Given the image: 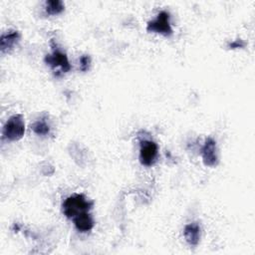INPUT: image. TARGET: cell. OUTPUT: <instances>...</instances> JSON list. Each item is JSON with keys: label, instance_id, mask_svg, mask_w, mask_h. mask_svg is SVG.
<instances>
[{"label": "cell", "instance_id": "4", "mask_svg": "<svg viewBox=\"0 0 255 255\" xmlns=\"http://www.w3.org/2000/svg\"><path fill=\"white\" fill-rule=\"evenodd\" d=\"M53 45V51L51 54L46 55L44 61L47 65H49L53 70L60 69L61 73H67L71 70V65L68 60L66 53L60 50L56 44Z\"/></svg>", "mask_w": 255, "mask_h": 255}, {"label": "cell", "instance_id": "3", "mask_svg": "<svg viewBox=\"0 0 255 255\" xmlns=\"http://www.w3.org/2000/svg\"><path fill=\"white\" fill-rule=\"evenodd\" d=\"M146 30L148 32H153L165 37H169L172 34L169 13L166 11H160L153 20L147 23Z\"/></svg>", "mask_w": 255, "mask_h": 255}, {"label": "cell", "instance_id": "8", "mask_svg": "<svg viewBox=\"0 0 255 255\" xmlns=\"http://www.w3.org/2000/svg\"><path fill=\"white\" fill-rule=\"evenodd\" d=\"M73 220H74V224H75V227L77 228V230L82 233L91 231L95 225L94 219L89 212H83V213L77 215L76 217H74Z\"/></svg>", "mask_w": 255, "mask_h": 255}, {"label": "cell", "instance_id": "2", "mask_svg": "<svg viewBox=\"0 0 255 255\" xmlns=\"http://www.w3.org/2000/svg\"><path fill=\"white\" fill-rule=\"evenodd\" d=\"M25 133V123L22 115L10 117L3 127L2 134L8 140H19Z\"/></svg>", "mask_w": 255, "mask_h": 255}, {"label": "cell", "instance_id": "13", "mask_svg": "<svg viewBox=\"0 0 255 255\" xmlns=\"http://www.w3.org/2000/svg\"><path fill=\"white\" fill-rule=\"evenodd\" d=\"M245 45H246V44H245V42H244L243 40L237 39V40L231 42V43L228 45V47H229L230 49H236V48H243V47H245Z\"/></svg>", "mask_w": 255, "mask_h": 255}, {"label": "cell", "instance_id": "10", "mask_svg": "<svg viewBox=\"0 0 255 255\" xmlns=\"http://www.w3.org/2000/svg\"><path fill=\"white\" fill-rule=\"evenodd\" d=\"M32 130L38 135H47L50 132V126L46 119H40L31 126Z\"/></svg>", "mask_w": 255, "mask_h": 255}, {"label": "cell", "instance_id": "6", "mask_svg": "<svg viewBox=\"0 0 255 255\" xmlns=\"http://www.w3.org/2000/svg\"><path fill=\"white\" fill-rule=\"evenodd\" d=\"M201 156L203 163L206 166H215L218 163V155H217V146L216 141L212 137L206 138L202 148H201Z\"/></svg>", "mask_w": 255, "mask_h": 255}, {"label": "cell", "instance_id": "11", "mask_svg": "<svg viewBox=\"0 0 255 255\" xmlns=\"http://www.w3.org/2000/svg\"><path fill=\"white\" fill-rule=\"evenodd\" d=\"M64 3L60 0H50L46 2L45 10L49 15L60 14L64 10Z\"/></svg>", "mask_w": 255, "mask_h": 255}, {"label": "cell", "instance_id": "5", "mask_svg": "<svg viewBox=\"0 0 255 255\" xmlns=\"http://www.w3.org/2000/svg\"><path fill=\"white\" fill-rule=\"evenodd\" d=\"M158 146L152 140H140V148H139V161L142 165L150 166L152 165L157 156Z\"/></svg>", "mask_w": 255, "mask_h": 255}, {"label": "cell", "instance_id": "1", "mask_svg": "<svg viewBox=\"0 0 255 255\" xmlns=\"http://www.w3.org/2000/svg\"><path fill=\"white\" fill-rule=\"evenodd\" d=\"M93 204V201L87 199L84 194L75 193L68 196L63 201L62 210L67 218H74L83 212H89Z\"/></svg>", "mask_w": 255, "mask_h": 255}, {"label": "cell", "instance_id": "12", "mask_svg": "<svg viewBox=\"0 0 255 255\" xmlns=\"http://www.w3.org/2000/svg\"><path fill=\"white\" fill-rule=\"evenodd\" d=\"M80 66H81V70L83 72H86L89 70L90 65H91V57L89 55H83L80 58Z\"/></svg>", "mask_w": 255, "mask_h": 255}, {"label": "cell", "instance_id": "9", "mask_svg": "<svg viewBox=\"0 0 255 255\" xmlns=\"http://www.w3.org/2000/svg\"><path fill=\"white\" fill-rule=\"evenodd\" d=\"M183 235L189 245L196 246L200 240V226L196 222L186 224L183 229Z\"/></svg>", "mask_w": 255, "mask_h": 255}, {"label": "cell", "instance_id": "7", "mask_svg": "<svg viewBox=\"0 0 255 255\" xmlns=\"http://www.w3.org/2000/svg\"><path fill=\"white\" fill-rule=\"evenodd\" d=\"M20 40V33L17 30H10L1 35L0 50L1 53L10 52Z\"/></svg>", "mask_w": 255, "mask_h": 255}]
</instances>
